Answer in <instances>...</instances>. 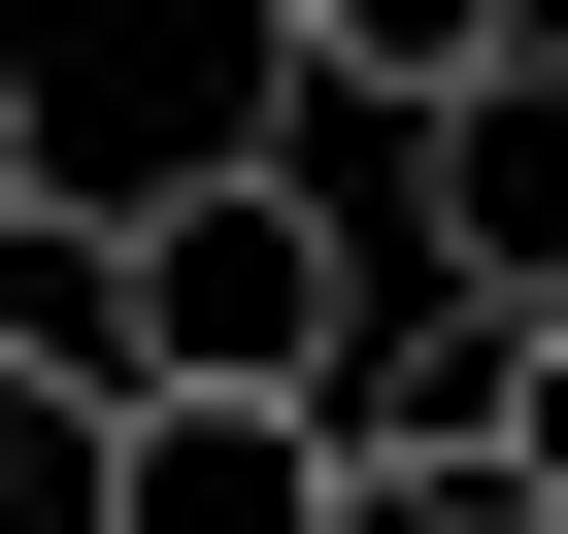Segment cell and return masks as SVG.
<instances>
[{
	"instance_id": "6da1fadb",
	"label": "cell",
	"mask_w": 568,
	"mask_h": 534,
	"mask_svg": "<svg viewBox=\"0 0 568 534\" xmlns=\"http://www.w3.org/2000/svg\"><path fill=\"white\" fill-rule=\"evenodd\" d=\"M368 301H402V234H368L335 167H267V134H201V167L134 201V335H168V368H234V401H335V368H368ZM168 368H134V401H168Z\"/></svg>"
},
{
	"instance_id": "7a4b0ae2",
	"label": "cell",
	"mask_w": 568,
	"mask_h": 534,
	"mask_svg": "<svg viewBox=\"0 0 568 534\" xmlns=\"http://www.w3.org/2000/svg\"><path fill=\"white\" fill-rule=\"evenodd\" d=\"M402 267H468V301H568V34H501L468 101H402Z\"/></svg>"
},
{
	"instance_id": "3957f363",
	"label": "cell",
	"mask_w": 568,
	"mask_h": 534,
	"mask_svg": "<svg viewBox=\"0 0 568 534\" xmlns=\"http://www.w3.org/2000/svg\"><path fill=\"white\" fill-rule=\"evenodd\" d=\"M335 501H368V434H335V401H234V368L101 401V534H335Z\"/></svg>"
},
{
	"instance_id": "277c9868",
	"label": "cell",
	"mask_w": 568,
	"mask_h": 534,
	"mask_svg": "<svg viewBox=\"0 0 568 534\" xmlns=\"http://www.w3.org/2000/svg\"><path fill=\"white\" fill-rule=\"evenodd\" d=\"M134 368H168V335H134V201H0V401L101 434Z\"/></svg>"
},
{
	"instance_id": "5b68a950",
	"label": "cell",
	"mask_w": 568,
	"mask_h": 534,
	"mask_svg": "<svg viewBox=\"0 0 568 534\" xmlns=\"http://www.w3.org/2000/svg\"><path fill=\"white\" fill-rule=\"evenodd\" d=\"M501 34H535V0H302V34H267V68H302V101H368V134H402V101H468Z\"/></svg>"
},
{
	"instance_id": "8992f818",
	"label": "cell",
	"mask_w": 568,
	"mask_h": 534,
	"mask_svg": "<svg viewBox=\"0 0 568 534\" xmlns=\"http://www.w3.org/2000/svg\"><path fill=\"white\" fill-rule=\"evenodd\" d=\"M501 501H535V534H568V301H535V335H501Z\"/></svg>"
},
{
	"instance_id": "52a82bcc",
	"label": "cell",
	"mask_w": 568,
	"mask_h": 534,
	"mask_svg": "<svg viewBox=\"0 0 568 534\" xmlns=\"http://www.w3.org/2000/svg\"><path fill=\"white\" fill-rule=\"evenodd\" d=\"M0 201H68V134H34V68H0Z\"/></svg>"
},
{
	"instance_id": "ba28073f",
	"label": "cell",
	"mask_w": 568,
	"mask_h": 534,
	"mask_svg": "<svg viewBox=\"0 0 568 534\" xmlns=\"http://www.w3.org/2000/svg\"><path fill=\"white\" fill-rule=\"evenodd\" d=\"M267 34H302V0H267Z\"/></svg>"
}]
</instances>
